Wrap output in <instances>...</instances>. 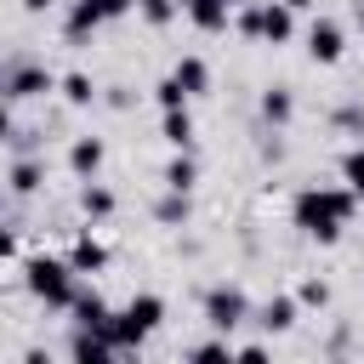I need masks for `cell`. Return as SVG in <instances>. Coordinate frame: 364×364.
Instances as JSON below:
<instances>
[{
  "label": "cell",
  "mask_w": 364,
  "mask_h": 364,
  "mask_svg": "<svg viewBox=\"0 0 364 364\" xmlns=\"http://www.w3.org/2000/svg\"><path fill=\"white\" fill-rule=\"evenodd\" d=\"M341 176H347V188H353V199L364 205V148H353V154L341 159Z\"/></svg>",
  "instance_id": "cell-20"
},
{
  "label": "cell",
  "mask_w": 364,
  "mask_h": 364,
  "mask_svg": "<svg viewBox=\"0 0 364 364\" xmlns=\"http://www.w3.org/2000/svg\"><path fill=\"white\" fill-rule=\"evenodd\" d=\"M353 210H358L353 188H301V193L290 199V222H296L307 239H318V245H336L341 228L353 222Z\"/></svg>",
  "instance_id": "cell-1"
},
{
  "label": "cell",
  "mask_w": 364,
  "mask_h": 364,
  "mask_svg": "<svg viewBox=\"0 0 364 364\" xmlns=\"http://www.w3.org/2000/svg\"><path fill=\"white\" fill-rule=\"evenodd\" d=\"M68 171H74V176H97V171H102V136H74Z\"/></svg>",
  "instance_id": "cell-9"
},
{
  "label": "cell",
  "mask_w": 364,
  "mask_h": 364,
  "mask_svg": "<svg viewBox=\"0 0 364 364\" xmlns=\"http://www.w3.org/2000/svg\"><path fill=\"white\" fill-rule=\"evenodd\" d=\"M159 324H165V301H159L154 290H142V296H131V301L114 313V347H119V353H136Z\"/></svg>",
  "instance_id": "cell-3"
},
{
  "label": "cell",
  "mask_w": 364,
  "mask_h": 364,
  "mask_svg": "<svg viewBox=\"0 0 364 364\" xmlns=\"http://www.w3.org/2000/svg\"><path fill=\"white\" fill-rule=\"evenodd\" d=\"M68 353H74V358H85V364H108V358H114V341H102V336H91V330H74Z\"/></svg>",
  "instance_id": "cell-14"
},
{
  "label": "cell",
  "mask_w": 364,
  "mask_h": 364,
  "mask_svg": "<svg viewBox=\"0 0 364 364\" xmlns=\"http://www.w3.org/2000/svg\"><path fill=\"white\" fill-rule=\"evenodd\" d=\"M6 136H11V108L0 102V142H6Z\"/></svg>",
  "instance_id": "cell-29"
},
{
  "label": "cell",
  "mask_w": 364,
  "mask_h": 364,
  "mask_svg": "<svg viewBox=\"0 0 364 364\" xmlns=\"http://www.w3.org/2000/svg\"><path fill=\"white\" fill-rule=\"evenodd\" d=\"M23 284H28V296L40 301V307H74V267L68 262H57V256H28V267H23Z\"/></svg>",
  "instance_id": "cell-2"
},
{
  "label": "cell",
  "mask_w": 364,
  "mask_h": 364,
  "mask_svg": "<svg viewBox=\"0 0 364 364\" xmlns=\"http://www.w3.org/2000/svg\"><path fill=\"white\" fill-rule=\"evenodd\" d=\"M57 80H51V68H40V63H28V68H6V97H46Z\"/></svg>",
  "instance_id": "cell-7"
},
{
  "label": "cell",
  "mask_w": 364,
  "mask_h": 364,
  "mask_svg": "<svg viewBox=\"0 0 364 364\" xmlns=\"http://www.w3.org/2000/svg\"><path fill=\"white\" fill-rule=\"evenodd\" d=\"M262 114H267L273 125H290V114H296V102H290V91H284V85H273V91L262 97Z\"/></svg>",
  "instance_id": "cell-18"
},
{
  "label": "cell",
  "mask_w": 364,
  "mask_h": 364,
  "mask_svg": "<svg viewBox=\"0 0 364 364\" xmlns=\"http://www.w3.org/2000/svg\"><path fill=\"white\" fill-rule=\"evenodd\" d=\"M80 210L102 222V216H114V193H108V188H97V182H85V188H80Z\"/></svg>",
  "instance_id": "cell-16"
},
{
  "label": "cell",
  "mask_w": 364,
  "mask_h": 364,
  "mask_svg": "<svg viewBox=\"0 0 364 364\" xmlns=\"http://www.w3.org/2000/svg\"><path fill=\"white\" fill-rule=\"evenodd\" d=\"M188 6H193V0H176V11H188Z\"/></svg>",
  "instance_id": "cell-31"
},
{
  "label": "cell",
  "mask_w": 364,
  "mask_h": 364,
  "mask_svg": "<svg viewBox=\"0 0 364 364\" xmlns=\"http://www.w3.org/2000/svg\"><path fill=\"white\" fill-rule=\"evenodd\" d=\"M0 85H6V68H0Z\"/></svg>",
  "instance_id": "cell-33"
},
{
  "label": "cell",
  "mask_w": 364,
  "mask_h": 364,
  "mask_svg": "<svg viewBox=\"0 0 364 364\" xmlns=\"http://www.w3.org/2000/svg\"><path fill=\"white\" fill-rule=\"evenodd\" d=\"M40 182H46V165H40V159L11 165V193H40Z\"/></svg>",
  "instance_id": "cell-15"
},
{
  "label": "cell",
  "mask_w": 364,
  "mask_h": 364,
  "mask_svg": "<svg viewBox=\"0 0 364 364\" xmlns=\"http://www.w3.org/2000/svg\"><path fill=\"white\" fill-rule=\"evenodd\" d=\"M159 136H165L171 148H193V114H188V102H182V108H165Z\"/></svg>",
  "instance_id": "cell-10"
},
{
  "label": "cell",
  "mask_w": 364,
  "mask_h": 364,
  "mask_svg": "<svg viewBox=\"0 0 364 364\" xmlns=\"http://www.w3.org/2000/svg\"><path fill=\"white\" fill-rule=\"evenodd\" d=\"M51 6H57V0H23V11H34V17H40V11H51Z\"/></svg>",
  "instance_id": "cell-28"
},
{
  "label": "cell",
  "mask_w": 364,
  "mask_h": 364,
  "mask_svg": "<svg viewBox=\"0 0 364 364\" xmlns=\"http://www.w3.org/2000/svg\"><path fill=\"white\" fill-rule=\"evenodd\" d=\"M228 6H250V0H228Z\"/></svg>",
  "instance_id": "cell-32"
},
{
  "label": "cell",
  "mask_w": 364,
  "mask_h": 364,
  "mask_svg": "<svg viewBox=\"0 0 364 364\" xmlns=\"http://www.w3.org/2000/svg\"><path fill=\"white\" fill-rule=\"evenodd\" d=\"M63 97H68L74 108H85V102L97 97V85H91V74H63Z\"/></svg>",
  "instance_id": "cell-19"
},
{
  "label": "cell",
  "mask_w": 364,
  "mask_h": 364,
  "mask_svg": "<svg viewBox=\"0 0 364 364\" xmlns=\"http://www.w3.org/2000/svg\"><path fill=\"white\" fill-rule=\"evenodd\" d=\"M341 51H347V40H341V23L318 17V23L307 28V57H313V63H341Z\"/></svg>",
  "instance_id": "cell-6"
},
{
  "label": "cell",
  "mask_w": 364,
  "mask_h": 364,
  "mask_svg": "<svg viewBox=\"0 0 364 364\" xmlns=\"http://www.w3.org/2000/svg\"><path fill=\"white\" fill-rule=\"evenodd\" d=\"M193 182H199V165H193V154H188V148H176V159L165 165V188H171V193H188Z\"/></svg>",
  "instance_id": "cell-13"
},
{
  "label": "cell",
  "mask_w": 364,
  "mask_h": 364,
  "mask_svg": "<svg viewBox=\"0 0 364 364\" xmlns=\"http://www.w3.org/2000/svg\"><path fill=\"white\" fill-rule=\"evenodd\" d=\"M154 216H159V222H182V216H188V193H171V188H165V199H159Z\"/></svg>",
  "instance_id": "cell-23"
},
{
  "label": "cell",
  "mask_w": 364,
  "mask_h": 364,
  "mask_svg": "<svg viewBox=\"0 0 364 364\" xmlns=\"http://www.w3.org/2000/svg\"><path fill=\"white\" fill-rule=\"evenodd\" d=\"M154 91H159V108H182V102H188V97H182V85H176L171 74H165V80H159Z\"/></svg>",
  "instance_id": "cell-25"
},
{
  "label": "cell",
  "mask_w": 364,
  "mask_h": 364,
  "mask_svg": "<svg viewBox=\"0 0 364 364\" xmlns=\"http://www.w3.org/2000/svg\"><path fill=\"white\" fill-rule=\"evenodd\" d=\"M80 6H85V11H91L97 23H114V17H125V11L136 6V0H80Z\"/></svg>",
  "instance_id": "cell-21"
},
{
  "label": "cell",
  "mask_w": 364,
  "mask_h": 364,
  "mask_svg": "<svg viewBox=\"0 0 364 364\" xmlns=\"http://www.w3.org/2000/svg\"><path fill=\"white\" fill-rule=\"evenodd\" d=\"M284 6H290V11H313L318 0H284Z\"/></svg>",
  "instance_id": "cell-30"
},
{
  "label": "cell",
  "mask_w": 364,
  "mask_h": 364,
  "mask_svg": "<svg viewBox=\"0 0 364 364\" xmlns=\"http://www.w3.org/2000/svg\"><path fill=\"white\" fill-rule=\"evenodd\" d=\"M239 34H245V40H273V46H284V40L296 34V11H290L284 0H250L245 17H239Z\"/></svg>",
  "instance_id": "cell-4"
},
{
  "label": "cell",
  "mask_w": 364,
  "mask_h": 364,
  "mask_svg": "<svg viewBox=\"0 0 364 364\" xmlns=\"http://www.w3.org/2000/svg\"><path fill=\"white\" fill-rule=\"evenodd\" d=\"M171 80L182 85V97H205V85H210V68H205V57H176Z\"/></svg>",
  "instance_id": "cell-8"
},
{
  "label": "cell",
  "mask_w": 364,
  "mask_h": 364,
  "mask_svg": "<svg viewBox=\"0 0 364 364\" xmlns=\"http://www.w3.org/2000/svg\"><path fill=\"white\" fill-rule=\"evenodd\" d=\"M228 11H233L228 0H193V6H188L193 28H205V34H222V28H228Z\"/></svg>",
  "instance_id": "cell-12"
},
{
  "label": "cell",
  "mask_w": 364,
  "mask_h": 364,
  "mask_svg": "<svg viewBox=\"0 0 364 364\" xmlns=\"http://www.w3.org/2000/svg\"><path fill=\"white\" fill-rule=\"evenodd\" d=\"M68 267H74V273H97V267H108V250H102V239L80 233V239H74V250H68Z\"/></svg>",
  "instance_id": "cell-11"
},
{
  "label": "cell",
  "mask_w": 364,
  "mask_h": 364,
  "mask_svg": "<svg viewBox=\"0 0 364 364\" xmlns=\"http://www.w3.org/2000/svg\"><path fill=\"white\" fill-rule=\"evenodd\" d=\"M245 313H250V301H245V290H239V284H216V290H205V324H216L222 336H228V330H239V324H245Z\"/></svg>",
  "instance_id": "cell-5"
},
{
  "label": "cell",
  "mask_w": 364,
  "mask_h": 364,
  "mask_svg": "<svg viewBox=\"0 0 364 364\" xmlns=\"http://www.w3.org/2000/svg\"><path fill=\"white\" fill-rule=\"evenodd\" d=\"M262 324H267V330H290V324H296V301H290V296L262 301Z\"/></svg>",
  "instance_id": "cell-17"
},
{
  "label": "cell",
  "mask_w": 364,
  "mask_h": 364,
  "mask_svg": "<svg viewBox=\"0 0 364 364\" xmlns=\"http://www.w3.org/2000/svg\"><path fill=\"white\" fill-rule=\"evenodd\" d=\"M296 301H301V307H324V301H330V284H324V279H307V284L296 290Z\"/></svg>",
  "instance_id": "cell-24"
},
{
  "label": "cell",
  "mask_w": 364,
  "mask_h": 364,
  "mask_svg": "<svg viewBox=\"0 0 364 364\" xmlns=\"http://www.w3.org/2000/svg\"><path fill=\"white\" fill-rule=\"evenodd\" d=\"M11 256H17V233H11V228H0V262H11Z\"/></svg>",
  "instance_id": "cell-27"
},
{
  "label": "cell",
  "mask_w": 364,
  "mask_h": 364,
  "mask_svg": "<svg viewBox=\"0 0 364 364\" xmlns=\"http://www.w3.org/2000/svg\"><path fill=\"white\" fill-rule=\"evenodd\" d=\"M188 358H233V347L228 341H199V347H188Z\"/></svg>",
  "instance_id": "cell-26"
},
{
  "label": "cell",
  "mask_w": 364,
  "mask_h": 364,
  "mask_svg": "<svg viewBox=\"0 0 364 364\" xmlns=\"http://www.w3.org/2000/svg\"><path fill=\"white\" fill-rule=\"evenodd\" d=\"M136 11H142L154 28H165V23L176 17V0H136Z\"/></svg>",
  "instance_id": "cell-22"
}]
</instances>
